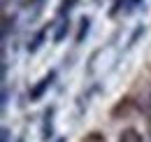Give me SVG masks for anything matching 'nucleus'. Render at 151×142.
Here are the masks:
<instances>
[{"mask_svg": "<svg viewBox=\"0 0 151 142\" xmlns=\"http://www.w3.org/2000/svg\"><path fill=\"white\" fill-rule=\"evenodd\" d=\"M54 79H56V72H54V70L49 72V75H44V77L40 79V84H37L33 91H30V100H40V98L44 96V91H47L51 84H54Z\"/></svg>", "mask_w": 151, "mask_h": 142, "instance_id": "1", "label": "nucleus"}, {"mask_svg": "<svg viewBox=\"0 0 151 142\" xmlns=\"http://www.w3.org/2000/svg\"><path fill=\"white\" fill-rule=\"evenodd\" d=\"M119 142H142V135H139L135 128H126V130L119 135Z\"/></svg>", "mask_w": 151, "mask_h": 142, "instance_id": "2", "label": "nucleus"}, {"mask_svg": "<svg viewBox=\"0 0 151 142\" xmlns=\"http://www.w3.org/2000/svg\"><path fill=\"white\" fill-rule=\"evenodd\" d=\"M51 117H54V107H49L44 112V126H42V138L44 140H49V135H51Z\"/></svg>", "mask_w": 151, "mask_h": 142, "instance_id": "3", "label": "nucleus"}, {"mask_svg": "<svg viewBox=\"0 0 151 142\" xmlns=\"http://www.w3.org/2000/svg\"><path fill=\"white\" fill-rule=\"evenodd\" d=\"M44 35H47V28H42V30H40L37 35L33 37V42L28 44V51H30V54H33V51H37V49H40V44H42V40H44Z\"/></svg>", "mask_w": 151, "mask_h": 142, "instance_id": "4", "label": "nucleus"}, {"mask_svg": "<svg viewBox=\"0 0 151 142\" xmlns=\"http://www.w3.org/2000/svg\"><path fill=\"white\" fill-rule=\"evenodd\" d=\"M79 35H77V42H81L84 40V35H88V28H91V19L88 17H81V21H79Z\"/></svg>", "mask_w": 151, "mask_h": 142, "instance_id": "5", "label": "nucleus"}, {"mask_svg": "<svg viewBox=\"0 0 151 142\" xmlns=\"http://www.w3.org/2000/svg\"><path fill=\"white\" fill-rule=\"evenodd\" d=\"M68 30H70V21H68V19H65V21H63V23H60V28H58V33H56V35H54V42H60V40H63V37L68 35Z\"/></svg>", "mask_w": 151, "mask_h": 142, "instance_id": "6", "label": "nucleus"}, {"mask_svg": "<svg viewBox=\"0 0 151 142\" xmlns=\"http://www.w3.org/2000/svg\"><path fill=\"white\" fill-rule=\"evenodd\" d=\"M77 2H79V0H63V2H60V7H58V14H60V17H65V14H68V12L77 5Z\"/></svg>", "mask_w": 151, "mask_h": 142, "instance_id": "7", "label": "nucleus"}, {"mask_svg": "<svg viewBox=\"0 0 151 142\" xmlns=\"http://www.w3.org/2000/svg\"><path fill=\"white\" fill-rule=\"evenodd\" d=\"M144 109L151 114V89H149V93H147V98H144Z\"/></svg>", "mask_w": 151, "mask_h": 142, "instance_id": "8", "label": "nucleus"}, {"mask_svg": "<svg viewBox=\"0 0 151 142\" xmlns=\"http://www.w3.org/2000/svg\"><path fill=\"white\" fill-rule=\"evenodd\" d=\"M2 142H9V130L7 128H2Z\"/></svg>", "mask_w": 151, "mask_h": 142, "instance_id": "9", "label": "nucleus"}, {"mask_svg": "<svg viewBox=\"0 0 151 142\" xmlns=\"http://www.w3.org/2000/svg\"><path fill=\"white\" fill-rule=\"evenodd\" d=\"M56 142H65V140H63V138H58V140H56Z\"/></svg>", "mask_w": 151, "mask_h": 142, "instance_id": "10", "label": "nucleus"}, {"mask_svg": "<svg viewBox=\"0 0 151 142\" xmlns=\"http://www.w3.org/2000/svg\"><path fill=\"white\" fill-rule=\"evenodd\" d=\"M17 142H23V138H19V140H17Z\"/></svg>", "mask_w": 151, "mask_h": 142, "instance_id": "11", "label": "nucleus"}]
</instances>
